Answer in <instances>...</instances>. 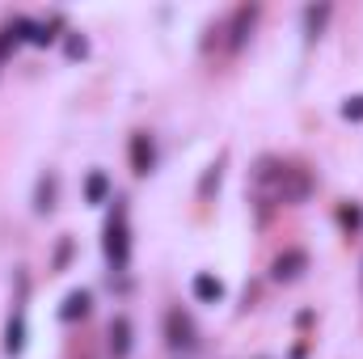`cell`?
<instances>
[{"mask_svg":"<svg viewBox=\"0 0 363 359\" xmlns=\"http://www.w3.org/2000/svg\"><path fill=\"white\" fill-rule=\"evenodd\" d=\"M127 254H131V237H127V207L123 203H114V216H110V224H106V258H110V267L123 270L127 267Z\"/></svg>","mask_w":363,"mask_h":359,"instance_id":"obj_1","label":"cell"},{"mask_svg":"<svg viewBox=\"0 0 363 359\" xmlns=\"http://www.w3.org/2000/svg\"><path fill=\"white\" fill-rule=\"evenodd\" d=\"M110 355L114 359L131 355V321H127V317H114V321H110Z\"/></svg>","mask_w":363,"mask_h":359,"instance_id":"obj_2","label":"cell"},{"mask_svg":"<svg viewBox=\"0 0 363 359\" xmlns=\"http://www.w3.org/2000/svg\"><path fill=\"white\" fill-rule=\"evenodd\" d=\"M152 161H157L152 140H148L144 131H135V136H131V165H135V174H148V170H152Z\"/></svg>","mask_w":363,"mask_h":359,"instance_id":"obj_3","label":"cell"},{"mask_svg":"<svg viewBox=\"0 0 363 359\" xmlns=\"http://www.w3.org/2000/svg\"><path fill=\"white\" fill-rule=\"evenodd\" d=\"M26 347V321H21V309L9 317V330H4V355H21Z\"/></svg>","mask_w":363,"mask_h":359,"instance_id":"obj_4","label":"cell"},{"mask_svg":"<svg viewBox=\"0 0 363 359\" xmlns=\"http://www.w3.org/2000/svg\"><path fill=\"white\" fill-rule=\"evenodd\" d=\"M165 326H169V347H194V330H190V321L182 317L178 309L169 313V321H165Z\"/></svg>","mask_w":363,"mask_h":359,"instance_id":"obj_5","label":"cell"},{"mask_svg":"<svg viewBox=\"0 0 363 359\" xmlns=\"http://www.w3.org/2000/svg\"><path fill=\"white\" fill-rule=\"evenodd\" d=\"M304 267H308V254L291 250V254H283V258L274 263V279H296V275H300Z\"/></svg>","mask_w":363,"mask_h":359,"instance_id":"obj_6","label":"cell"},{"mask_svg":"<svg viewBox=\"0 0 363 359\" xmlns=\"http://www.w3.org/2000/svg\"><path fill=\"white\" fill-rule=\"evenodd\" d=\"M194 296L207 300V304H216V300L224 296V283H220L216 275H194Z\"/></svg>","mask_w":363,"mask_h":359,"instance_id":"obj_7","label":"cell"},{"mask_svg":"<svg viewBox=\"0 0 363 359\" xmlns=\"http://www.w3.org/2000/svg\"><path fill=\"white\" fill-rule=\"evenodd\" d=\"M89 313V292H72L68 300H64V309H60V321H77V317H85Z\"/></svg>","mask_w":363,"mask_h":359,"instance_id":"obj_8","label":"cell"},{"mask_svg":"<svg viewBox=\"0 0 363 359\" xmlns=\"http://www.w3.org/2000/svg\"><path fill=\"white\" fill-rule=\"evenodd\" d=\"M245 26H254V9H241L237 13V26H233V47L245 43Z\"/></svg>","mask_w":363,"mask_h":359,"instance_id":"obj_9","label":"cell"},{"mask_svg":"<svg viewBox=\"0 0 363 359\" xmlns=\"http://www.w3.org/2000/svg\"><path fill=\"white\" fill-rule=\"evenodd\" d=\"M51 199H55V178H43L38 182V211H51Z\"/></svg>","mask_w":363,"mask_h":359,"instance_id":"obj_10","label":"cell"},{"mask_svg":"<svg viewBox=\"0 0 363 359\" xmlns=\"http://www.w3.org/2000/svg\"><path fill=\"white\" fill-rule=\"evenodd\" d=\"M89 203H101L106 199V190H110V182H106V174H89Z\"/></svg>","mask_w":363,"mask_h":359,"instance_id":"obj_11","label":"cell"},{"mask_svg":"<svg viewBox=\"0 0 363 359\" xmlns=\"http://www.w3.org/2000/svg\"><path fill=\"white\" fill-rule=\"evenodd\" d=\"M342 114H347V118H363V97H351V101L342 106Z\"/></svg>","mask_w":363,"mask_h":359,"instance_id":"obj_12","label":"cell"}]
</instances>
